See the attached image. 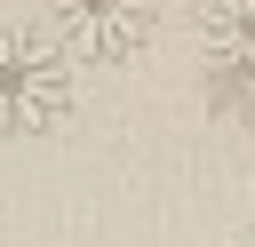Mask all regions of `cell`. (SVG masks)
<instances>
[{"label": "cell", "mask_w": 255, "mask_h": 247, "mask_svg": "<svg viewBox=\"0 0 255 247\" xmlns=\"http://www.w3.org/2000/svg\"><path fill=\"white\" fill-rule=\"evenodd\" d=\"M72 64L48 32H24V24H0V143H24V135H48L72 120Z\"/></svg>", "instance_id": "cell-1"}, {"label": "cell", "mask_w": 255, "mask_h": 247, "mask_svg": "<svg viewBox=\"0 0 255 247\" xmlns=\"http://www.w3.org/2000/svg\"><path fill=\"white\" fill-rule=\"evenodd\" d=\"M159 24V0H48V40L64 48V64H128L143 56Z\"/></svg>", "instance_id": "cell-2"}, {"label": "cell", "mask_w": 255, "mask_h": 247, "mask_svg": "<svg viewBox=\"0 0 255 247\" xmlns=\"http://www.w3.org/2000/svg\"><path fill=\"white\" fill-rule=\"evenodd\" d=\"M199 56L223 88H255V0H207L199 8Z\"/></svg>", "instance_id": "cell-3"}, {"label": "cell", "mask_w": 255, "mask_h": 247, "mask_svg": "<svg viewBox=\"0 0 255 247\" xmlns=\"http://www.w3.org/2000/svg\"><path fill=\"white\" fill-rule=\"evenodd\" d=\"M239 247H255V223H247V239H239Z\"/></svg>", "instance_id": "cell-4"}, {"label": "cell", "mask_w": 255, "mask_h": 247, "mask_svg": "<svg viewBox=\"0 0 255 247\" xmlns=\"http://www.w3.org/2000/svg\"><path fill=\"white\" fill-rule=\"evenodd\" d=\"M0 8H8V0H0Z\"/></svg>", "instance_id": "cell-5"}]
</instances>
